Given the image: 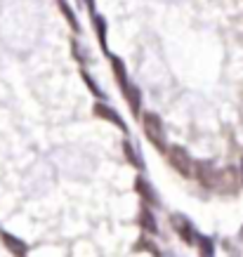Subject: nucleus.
I'll use <instances>...</instances> for the list:
<instances>
[{
  "mask_svg": "<svg viewBox=\"0 0 243 257\" xmlns=\"http://www.w3.org/2000/svg\"><path fill=\"white\" fill-rule=\"evenodd\" d=\"M123 151H126V158H128V161H130V163H133L135 165V168H140V170H142V168H144V163H142V161H140V158H137V151H135V149H133V144H130V142H123Z\"/></svg>",
  "mask_w": 243,
  "mask_h": 257,
  "instance_id": "nucleus-9",
  "label": "nucleus"
},
{
  "mask_svg": "<svg viewBox=\"0 0 243 257\" xmlns=\"http://www.w3.org/2000/svg\"><path fill=\"white\" fill-rule=\"evenodd\" d=\"M111 66H113V76H116L118 85H120L123 94H126V99H128V104H130V109H133V113H140V106H142V92L137 90V85H135L133 80L128 78L126 66H123V62H120L118 57H111Z\"/></svg>",
  "mask_w": 243,
  "mask_h": 257,
  "instance_id": "nucleus-1",
  "label": "nucleus"
},
{
  "mask_svg": "<svg viewBox=\"0 0 243 257\" xmlns=\"http://www.w3.org/2000/svg\"><path fill=\"white\" fill-rule=\"evenodd\" d=\"M94 29H97V36H99L102 47L106 50V22H104L102 17H94Z\"/></svg>",
  "mask_w": 243,
  "mask_h": 257,
  "instance_id": "nucleus-10",
  "label": "nucleus"
},
{
  "mask_svg": "<svg viewBox=\"0 0 243 257\" xmlns=\"http://www.w3.org/2000/svg\"><path fill=\"white\" fill-rule=\"evenodd\" d=\"M83 78H85V83H87V87H90V90H92L94 94H97V97H102V92H99V87L94 85V80L90 78V76H87V73H83Z\"/></svg>",
  "mask_w": 243,
  "mask_h": 257,
  "instance_id": "nucleus-12",
  "label": "nucleus"
},
{
  "mask_svg": "<svg viewBox=\"0 0 243 257\" xmlns=\"http://www.w3.org/2000/svg\"><path fill=\"white\" fill-rule=\"evenodd\" d=\"M94 116L102 118V120H109V123H113L118 127V130H123V133H128V123L123 120V118L118 116V111H113L111 106H106V104H102V101H97L94 104Z\"/></svg>",
  "mask_w": 243,
  "mask_h": 257,
  "instance_id": "nucleus-5",
  "label": "nucleus"
},
{
  "mask_svg": "<svg viewBox=\"0 0 243 257\" xmlns=\"http://www.w3.org/2000/svg\"><path fill=\"white\" fill-rule=\"evenodd\" d=\"M0 238H3L5 248H8L15 257H26V255H29V245H26L22 238H17V236L8 234V231H3V234H0Z\"/></svg>",
  "mask_w": 243,
  "mask_h": 257,
  "instance_id": "nucleus-6",
  "label": "nucleus"
},
{
  "mask_svg": "<svg viewBox=\"0 0 243 257\" xmlns=\"http://www.w3.org/2000/svg\"><path fill=\"white\" fill-rule=\"evenodd\" d=\"M142 130H144L147 140H149L158 151H165V127H163V120H161L156 113L147 111V113L142 116Z\"/></svg>",
  "mask_w": 243,
  "mask_h": 257,
  "instance_id": "nucleus-3",
  "label": "nucleus"
},
{
  "mask_svg": "<svg viewBox=\"0 0 243 257\" xmlns=\"http://www.w3.org/2000/svg\"><path fill=\"white\" fill-rule=\"evenodd\" d=\"M140 224L144 231H149V234H156L158 231V226H156V219H154V212L149 210V208H144L140 215Z\"/></svg>",
  "mask_w": 243,
  "mask_h": 257,
  "instance_id": "nucleus-7",
  "label": "nucleus"
},
{
  "mask_svg": "<svg viewBox=\"0 0 243 257\" xmlns=\"http://www.w3.org/2000/svg\"><path fill=\"white\" fill-rule=\"evenodd\" d=\"M137 191L142 194V198H147V201L154 203V205L158 203V198L154 196V189L149 187V182H144V177H137Z\"/></svg>",
  "mask_w": 243,
  "mask_h": 257,
  "instance_id": "nucleus-8",
  "label": "nucleus"
},
{
  "mask_svg": "<svg viewBox=\"0 0 243 257\" xmlns=\"http://www.w3.org/2000/svg\"><path fill=\"white\" fill-rule=\"evenodd\" d=\"M170 222H173V226H175V231H177V236H180V238L187 243V245L196 243L198 234H196V229H194V224H191L187 217H182V215H173V217H170Z\"/></svg>",
  "mask_w": 243,
  "mask_h": 257,
  "instance_id": "nucleus-4",
  "label": "nucleus"
},
{
  "mask_svg": "<svg viewBox=\"0 0 243 257\" xmlns=\"http://www.w3.org/2000/svg\"><path fill=\"white\" fill-rule=\"evenodd\" d=\"M163 154L168 156L170 165H173L175 170L180 172L182 177H194V175H196V163H194V158L189 156V151L184 147H177V144H173V147L165 149Z\"/></svg>",
  "mask_w": 243,
  "mask_h": 257,
  "instance_id": "nucleus-2",
  "label": "nucleus"
},
{
  "mask_svg": "<svg viewBox=\"0 0 243 257\" xmlns=\"http://www.w3.org/2000/svg\"><path fill=\"white\" fill-rule=\"evenodd\" d=\"M241 236H243V229H241Z\"/></svg>",
  "mask_w": 243,
  "mask_h": 257,
  "instance_id": "nucleus-13",
  "label": "nucleus"
},
{
  "mask_svg": "<svg viewBox=\"0 0 243 257\" xmlns=\"http://www.w3.org/2000/svg\"><path fill=\"white\" fill-rule=\"evenodd\" d=\"M201 243V257H215V245L210 238H198Z\"/></svg>",
  "mask_w": 243,
  "mask_h": 257,
  "instance_id": "nucleus-11",
  "label": "nucleus"
}]
</instances>
